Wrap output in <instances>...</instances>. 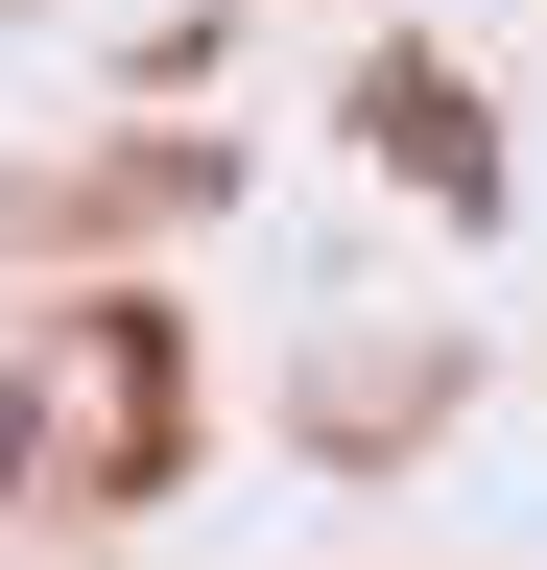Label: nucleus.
<instances>
[{
  "label": "nucleus",
  "instance_id": "1",
  "mask_svg": "<svg viewBox=\"0 0 547 570\" xmlns=\"http://www.w3.org/2000/svg\"><path fill=\"white\" fill-rule=\"evenodd\" d=\"M358 119L404 142V190H452V214H500V119H476V71H429V48H381V71H358Z\"/></svg>",
  "mask_w": 547,
  "mask_h": 570
}]
</instances>
